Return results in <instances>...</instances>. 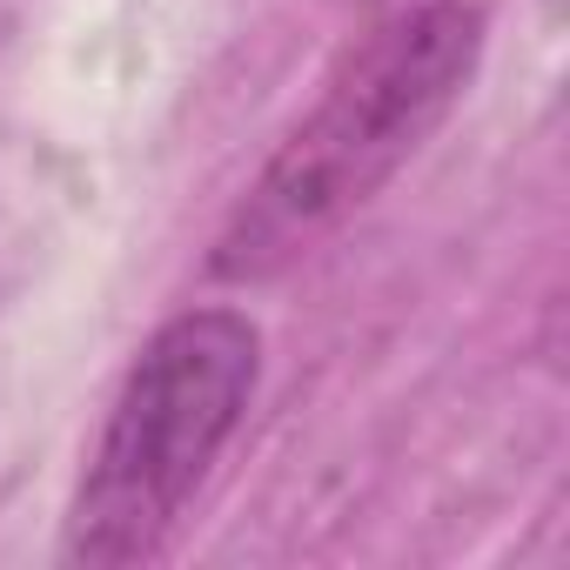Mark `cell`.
Listing matches in <instances>:
<instances>
[{
    "instance_id": "cell-1",
    "label": "cell",
    "mask_w": 570,
    "mask_h": 570,
    "mask_svg": "<svg viewBox=\"0 0 570 570\" xmlns=\"http://www.w3.org/2000/svg\"><path fill=\"white\" fill-rule=\"evenodd\" d=\"M483 35L476 0H416L376 21L222 222L208 275L275 282L336 242L456 115L483 68Z\"/></svg>"
},
{
    "instance_id": "cell-2",
    "label": "cell",
    "mask_w": 570,
    "mask_h": 570,
    "mask_svg": "<svg viewBox=\"0 0 570 570\" xmlns=\"http://www.w3.org/2000/svg\"><path fill=\"white\" fill-rule=\"evenodd\" d=\"M262 390V330L242 309H181L128 363L88 470L68 503L61 563L121 570L155 563L202 497L215 456L235 443Z\"/></svg>"
}]
</instances>
